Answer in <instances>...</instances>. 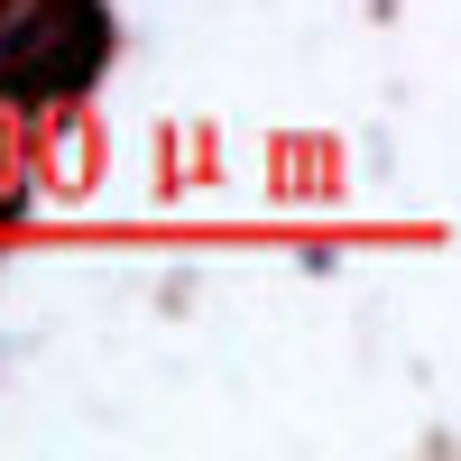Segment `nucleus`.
I'll return each mask as SVG.
<instances>
[{
    "mask_svg": "<svg viewBox=\"0 0 461 461\" xmlns=\"http://www.w3.org/2000/svg\"><path fill=\"white\" fill-rule=\"evenodd\" d=\"M102 56H111V19H102V0H65L56 37L10 74V102L37 111V102H56V93H84L93 74H102Z\"/></svg>",
    "mask_w": 461,
    "mask_h": 461,
    "instance_id": "f257e3e1",
    "label": "nucleus"
},
{
    "mask_svg": "<svg viewBox=\"0 0 461 461\" xmlns=\"http://www.w3.org/2000/svg\"><path fill=\"white\" fill-rule=\"evenodd\" d=\"M0 167H10V148H0Z\"/></svg>",
    "mask_w": 461,
    "mask_h": 461,
    "instance_id": "f03ea898",
    "label": "nucleus"
}]
</instances>
